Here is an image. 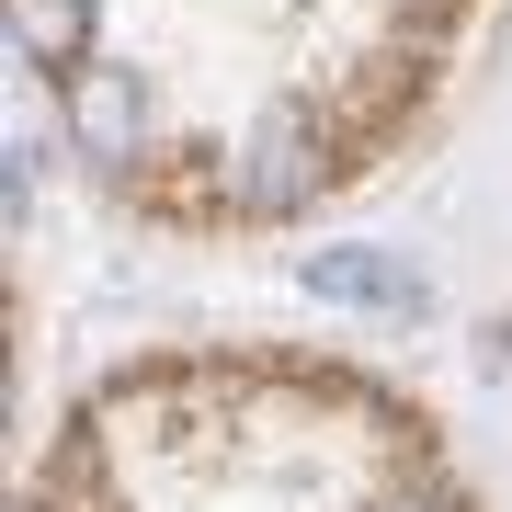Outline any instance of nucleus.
Returning <instances> with one entry per match:
<instances>
[{"instance_id": "obj_1", "label": "nucleus", "mask_w": 512, "mask_h": 512, "mask_svg": "<svg viewBox=\"0 0 512 512\" xmlns=\"http://www.w3.org/2000/svg\"><path fill=\"white\" fill-rule=\"evenodd\" d=\"M69 137L92 148V160H137V137H148V92H137V69H80L69 80Z\"/></svg>"}, {"instance_id": "obj_2", "label": "nucleus", "mask_w": 512, "mask_h": 512, "mask_svg": "<svg viewBox=\"0 0 512 512\" xmlns=\"http://www.w3.org/2000/svg\"><path fill=\"white\" fill-rule=\"evenodd\" d=\"M239 194H251V217L308 205V194H319V137L296 126V114H274V126L251 137V160H239Z\"/></svg>"}, {"instance_id": "obj_3", "label": "nucleus", "mask_w": 512, "mask_h": 512, "mask_svg": "<svg viewBox=\"0 0 512 512\" xmlns=\"http://www.w3.org/2000/svg\"><path fill=\"white\" fill-rule=\"evenodd\" d=\"M308 296H342V308H387V319H421L433 296H421V274L399 251H319L308 262Z\"/></svg>"}, {"instance_id": "obj_4", "label": "nucleus", "mask_w": 512, "mask_h": 512, "mask_svg": "<svg viewBox=\"0 0 512 512\" xmlns=\"http://www.w3.org/2000/svg\"><path fill=\"white\" fill-rule=\"evenodd\" d=\"M12 35H23L35 69L80 80V57H92V0H12Z\"/></svg>"}]
</instances>
